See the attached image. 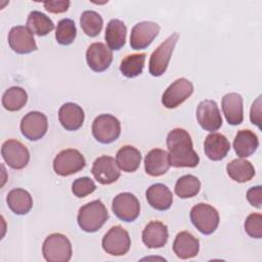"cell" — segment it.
I'll return each mask as SVG.
<instances>
[{"mask_svg":"<svg viewBox=\"0 0 262 262\" xmlns=\"http://www.w3.org/2000/svg\"><path fill=\"white\" fill-rule=\"evenodd\" d=\"M170 165L175 168H194L200 163V157L193 149L189 133L182 128H175L167 135Z\"/></svg>","mask_w":262,"mask_h":262,"instance_id":"obj_1","label":"cell"},{"mask_svg":"<svg viewBox=\"0 0 262 262\" xmlns=\"http://www.w3.org/2000/svg\"><path fill=\"white\" fill-rule=\"evenodd\" d=\"M108 219V213L100 200L87 203L79 209L78 225L85 232H95L102 227Z\"/></svg>","mask_w":262,"mask_h":262,"instance_id":"obj_2","label":"cell"},{"mask_svg":"<svg viewBox=\"0 0 262 262\" xmlns=\"http://www.w3.org/2000/svg\"><path fill=\"white\" fill-rule=\"evenodd\" d=\"M72 244L62 233L49 234L42 246V254L48 262H68L72 258Z\"/></svg>","mask_w":262,"mask_h":262,"instance_id":"obj_3","label":"cell"},{"mask_svg":"<svg viewBox=\"0 0 262 262\" xmlns=\"http://www.w3.org/2000/svg\"><path fill=\"white\" fill-rule=\"evenodd\" d=\"M190 220L201 233L209 235L217 229L220 217L218 211L213 206L206 203H200L191 208Z\"/></svg>","mask_w":262,"mask_h":262,"instance_id":"obj_4","label":"cell"},{"mask_svg":"<svg viewBox=\"0 0 262 262\" xmlns=\"http://www.w3.org/2000/svg\"><path fill=\"white\" fill-rule=\"evenodd\" d=\"M178 38V33L174 32L154 50L148 63V71L151 76L160 77L166 72Z\"/></svg>","mask_w":262,"mask_h":262,"instance_id":"obj_5","label":"cell"},{"mask_svg":"<svg viewBox=\"0 0 262 262\" xmlns=\"http://www.w3.org/2000/svg\"><path fill=\"white\" fill-rule=\"evenodd\" d=\"M121 134L120 121L111 114H101L97 116L92 123V135L102 143L108 144L119 138Z\"/></svg>","mask_w":262,"mask_h":262,"instance_id":"obj_6","label":"cell"},{"mask_svg":"<svg viewBox=\"0 0 262 262\" xmlns=\"http://www.w3.org/2000/svg\"><path fill=\"white\" fill-rule=\"evenodd\" d=\"M86 165L84 156L75 148L63 149L53 160V170L57 175L70 176L81 171Z\"/></svg>","mask_w":262,"mask_h":262,"instance_id":"obj_7","label":"cell"},{"mask_svg":"<svg viewBox=\"0 0 262 262\" xmlns=\"http://www.w3.org/2000/svg\"><path fill=\"white\" fill-rule=\"evenodd\" d=\"M101 246L103 251L112 256H123L130 250L131 238L126 229L116 225L104 234Z\"/></svg>","mask_w":262,"mask_h":262,"instance_id":"obj_8","label":"cell"},{"mask_svg":"<svg viewBox=\"0 0 262 262\" xmlns=\"http://www.w3.org/2000/svg\"><path fill=\"white\" fill-rule=\"evenodd\" d=\"M112 210L120 220L132 222L140 214V204L133 193L121 192L114 198Z\"/></svg>","mask_w":262,"mask_h":262,"instance_id":"obj_9","label":"cell"},{"mask_svg":"<svg viewBox=\"0 0 262 262\" xmlns=\"http://www.w3.org/2000/svg\"><path fill=\"white\" fill-rule=\"evenodd\" d=\"M1 155L5 163L15 170L24 169L30 161L29 149L16 139H8L4 141L1 147Z\"/></svg>","mask_w":262,"mask_h":262,"instance_id":"obj_10","label":"cell"},{"mask_svg":"<svg viewBox=\"0 0 262 262\" xmlns=\"http://www.w3.org/2000/svg\"><path fill=\"white\" fill-rule=\"evenodd\" d=\"M192 92V83L185 78H179L165 90L162 95V103L166 108H175L184 102Z\"/></svg>","mask_w":262,"mask_h":262,"instance_id":"obj_11","label":"cell"},{"mask_svg":"<svg viewBox=\"0 0 262 262\" xmlns=\"http://www.w3.org/2000/svg\"><path fill=\"white\" fill-rule=\"evenodd\" d=\"M21 134L29 140L36 141L41 139L47 132V117L38 111H33L25 115L20 122Z\"/></svg>","mask_w":262,"mask_h":262,"instance_id":"obj_12","label":"cell"},{"mask_svg":"<svg viewBox=\"0 0 262 262\" xmlns=\"http://www.w3.org/2000/svg\"><path fill=\"white\" fill-rule=\"evenodd\" d=\"M160 33V26L155 21L137 23L131 30L130 46L134 50L147 48Z\"/></svg>","mask_w":262,"mask_h":262,"instance_id":"obj_13","label":"cell"},{"mask_svg":"<svg viewBox=\"0 0 262 262\" xmlns=\"http://www.w3.org/2000/svg\"><path fill=\"white\" fill-rule=\"evenodd\" d=\"M195 116L198 123L206 131H217L222 126V117L214 100L206 99L201 101L198 105Z\"/></svg>","mask_w":262,"mask_h":262,"instance_id":"obj_14","label":"cell"},{"mask_svg":"<svg viewBox=\"0 0 262 262\" xmlns=\"http://www.w3.org/2000/svg\"><path fill=\"white\" fill-rule=\"evenodd\" d=\"M91 173L95 180L103 185L116 182L121 176L120 168L118 167L115 159L105 155L98 157L94 161Z\"/></svg>","mask_w":262,"mask_h":262,"instance_id":"obj_15","label":"cell"},{"mask_svg":"<svg viewBox=\"0 0 262 262\" xmlns=\"http://www.w3.org/2000/svg\"><path fill=\"white\" fill-rule=\"evenodd\" d=\"M8 44L18 54H28L37 50L34 34L25 26L11 28L8 33Z\"/></svg>","mask_w":262,"mask_h":262,"instance_id":"obj_16","label":"cell"},{"mask_svg":"<svg viewBox=\"0 0 262 262\" xmlns=\"http://www.w3.org/2000/svg\"><path fill=\"white\" fill-rule=\"evenodd\" d=\"M86 61L92 71L96 73L104 72L113 61V52L104 43H92L86 50Z\"/></svg>","mask_w":262,"mask_h":262,"instance_id":"obj_17","label":"cell"},{"mask_svg":"<svg viewBox=\"0 0 262 262\" xmlns=\"http://www.w3.org/2000/svg\"><path fill=\"white\" fill-rule=\"evenodd\" d=\"M142 242L149 249L163 248L169 237L168 227L161 221H150L142 230Z\"/></svg>","mask_w":262,"mask_h":262,"instance_id":"obj_18","label":"cell"},{"mask_svg":"<svg viewBox=\"0 0 262 262\" xmlns=\"http://www.w3.org/2000/svg\"><path fill=\"white\" fill-rule=\"evenodd\" d=\"M58 120L66 130L76 131L82 127L85 120V114L79 104L66 102L58 111Z\"/></svg>","mask_w":262,"mask_h":262,"instance_id":"obj_19","label":"cell"},{"mask_svg":"<svg viewBox=\"0 0 262 262\" xmlns=\"http://www.w3.org/2000/svg\"><path fill=\"white\" fill-rule=\"evenodd\" d=\"M222 112L228 124L236 126L243 123L244 120V107L243 97L241 94L231 92L222 97L221 101Z\"/></svg>","mask_w":262,"mask_h":262,"instance_id":"obj_20","label":"cell"},{"mask_svg":"<svg viewBox=\"0 0 262 262\" xmlns=\"http://www.w3.org/2000/svg\"><path fill=\"white\" fill-rule=\"evenodd\" d=\"M230 150V142L221 133H210L204 142V151L211 161L223 160Z\"/></svg>","mask_w":262,"mask_h":262,"instance_id":"obj_21","label":"cell"},{"mask_svg":"<svg viewBox=\"0 0 262 262\" xmlns=\"http://www.w3.org/2000/svg\"><path fill=\"white\" fill-rule=\"evenodd\" d=\"M169 154L161 148H154L149 150L144 158V170L152 177L162 176L170 168Z\"/></svg>","mask_w":262,"mask_h":262,"instance_id":"obj_22","label":"cell"},{"mask_svg":"<svg viewBox=\"0 0 262 262\" xmlns=\"http://www.w3.org/2000/svg\"><path fill=\"white\" fill-rule=\"evenodd\" d=\"M200 241L188 231H181L177 233L173 242V252L175 255L183 260L191 259L199 254Z\"/></svg>","mask_w":262,"mask_h":262,"instance_id":"obj_23","label":"cell"},{"mask_svg":"<svg viewBox=\"0 0 262 262\" xmlns=\"http://www.w3.org/2000/svg\"><path fill=\"white\" fill-rule=\"evenodd\" d=\"M147 203L158 211H166L170 209L173 203V194L169 187L163 183L150 185L145 191Z\"/></svg>","mask_w":262,"mask_h":262,"instance_id":"obj_24","label":"cell"},{"mask_svg":"<svg viewBox=\"0 0 262 262\" xmlns=\"http://www.w3.org/2000/svg\"><path fill=\"white\" fill-rule=\"evenodd\" d=\"M259 146L257 135L249 130L243 129L237 131L233 140V148L239 158H248L253 155Z\"/></svg>","mask_w":262,"mask_h":262,"instance_id":"obj_25","label":"cell"},{"mask_svg":"<svg viewBox=\"0 0 262 262\" xmlns=\"http://www.w3.org/2000/svg\"><path fill=\"white\" fill-rule=\"evenodd\" d=\"M126 36L127 28L122 20L113 18L108 21L105 29L104 39L111 50H120L126 43Z\"/></svg>","mask_w":262,"mask_h":262,"instance_id":"obj_26","label":"cell"},{"mask_svg":"<svg viewBox=\"0 0 262 262\" xmlns=\"http://www.w3.org/2000/svg\"><path fill=\"white\" fill-rule=\"evenodd\" d=\"M6 202L9 209L16 215H26L33 207V198L24 188L11 189L6 196Z\"/></svg>","mask_w":262,"mask_h":262,"instance_id":"obj_27","label":"cell"},{"mask_svg":"<svg viewBox=\"0 0 262 262\" xmlns=\"http://www.w3.org/2000/svg\"><path fill=\"white\" fill-rule=\"evenodd\" d=\"M116 163L124 172H135L140 166L141 154L132 145H124L116 155Z\"/></svg>","mask_w":262,"mask_h":262,"instance_id":"obj_28","label":"cell"},{"mask_svg":"<svg viewBox=\"0 0 262 262\" xmlns=\"http://www.w3.org/2000/svg\"><path fill=\"white\" fill-rule=\"evenodd\" d=\"M226 172L228 176L238 182L245 183L250 181L255 176V168L250 161L244 159H234L226 166Z\"/></svg>","mask_w":262,"mask_h":262,"instance_id":"obj_29","label":"cell"},{"mask_svg":"<svg viewBox=\"0 0 262 262\" xmlns=\"http://www.w3.org/2000/svg\"><path fill=\"white\" fill-rule=\"evenodd\" d=\"M33 34L37 36H46L54 29V24L45 13L33 10L29 13L26 26Z\"/></svg>","mask_w":262,"mask_h":262,"instance_id":"obj_30","label":"cell"},{"mask_svg":"<svg viewBox=\"0 0 262 262\" xmlns=\"http://www.w3.org/2000/svg\"><path fill=\"white\" fill-rule=\"evenodd\" d=\"M27 101L28 94L26 90L19 86H12L8 88L2 95V105L9 112L21 110Z\"/></svg>","mask_w":262,"mask_h":262,"instance_id":"obj_31","label":"cell"},{"mask_svg":"<svg viewBox=\"0 0 262 262\" xmlns=\"http://www.w3.org/2000/svg\"><path fill=\"white\" fill-rule=\"evenodd\" d=\"M145 53H134L127 55L120 63V72L127 78L139 76L144 68Z\"/></svg>","mask_w":262,"mask_h":262,"instance_id":"obj_32","label":"cell"},{"mask_svg":"<svg viewBox=\"0 0 262 262\" xmlns=\"http://www.w3.org/2000/svg\"><path fill=\"white\" fill-rule=\"evenodd\" d=\"M80 26L88 37H96L102 30L103 19L94 10H85L80 16Z\"/></svg>","mask_w":262,"mask_h":262,"instance_id":"obj_33","label":"cell"},{"mask_svg":"<svg viewBox=\"0 0 262 262\" xmlns=\"http://www.w3.org/2000/svg\"><path fill=\"white\" fill-rule=\"evenodd\" d=\"M201 189V182L198 177L187 174L177 179L175 184V193L181 199L195 196Z\"/></svg>","mask_w":262,"mask_h":262,"instance_id":"obj_34","label":"cell"},{"mask_svg":"<svg viewBox=\"0 0 262 262\" xmlns=\"http://www.w3.org/2000/svg\"><path fill=\"white\" fill-rule=\"evenodd\" d=\"M77 36V28L73 19L62 18L58 21L55 30V39L60 45H70Z\"/></svg>","mask_w":262,"mask_h":262,"instance_id":"obj_35","label":"cell"},{"mask_svg":"<svg viewBox=\"0 0 262 262\" xmlns=\"http://www.w3.org/2000/svg\"><path fill=\"white\" fill-rule=\"evenodd\" d=\"M96 189L94 181L89 177H80L72 183V192L77 198H85Z\"/></svg>","mask_w":262,"mask_h":262,"instance_id":"obj_36","label":"cell"},{"mask_svg":"<svg viewBox=\"0 0 262 262\" xmlns=\"http://www.w3.org/2000/svg\"><path fill=\"white\" fill-rule=\"evenodd\" d=\"M245 230L253 238L262 237V216L259 213L250 214L245 221Z\"/></svg>","mask_w":262,"mask_h":262,"instance_id":"obj_37","label":"cell"},{"mask_svg":"<svg viewBox=\"0 0 262 262\" xmlns=\"http://www.w3.org/2000/svg\"><path fill=\"white\" fill-rule=\"evenodd\" d=\"M71 2L69 0H57V1H45L43 3L45 9L51 13H62L68 10Z\"/></svg>","mask_w":262,"mask_h":262,"instance_id":"obj_38","label":"cell"},{"mask_svg":"<svg viewBox=\"0 0 262 262\" xmlns=\"http://www.w3.org/2000/svg\"><path fill=\"white\" fill-rule=\"evenodd\" d=\"M262 189L260 185L253 186L247 191V200L248 202L255 208L260 209L262 204Z\"/></svg>","mask_w":262,"mask_h":262,"instance_id":"obj_39","label":"cell"},{"mask_svg":"<svg viewBox=\"0 0 262 262\" xmlns=\"http://www.w3.org/2000/svg\"><path fill=\"white\" fill-rule=\"evenodd\" d=\"M250 119L252 124H255L258 128H261V95L252 104Z\"/></svg>","mask_w":262,"mask_h":262,"instance_id":"obj_40","label":"cell"}]
</instances>
